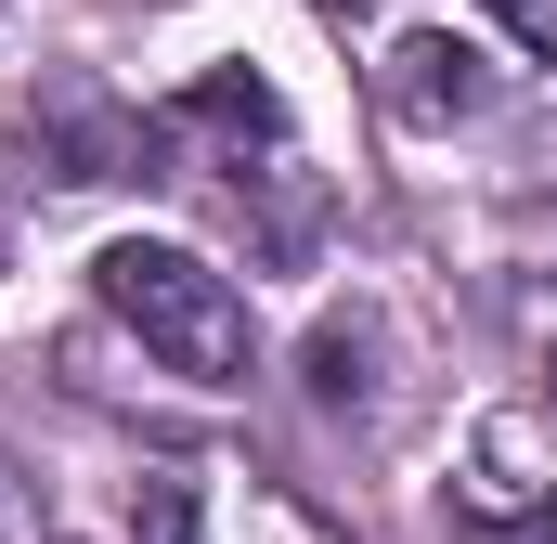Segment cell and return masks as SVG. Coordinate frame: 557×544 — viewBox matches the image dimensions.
<instances>
[{
    "label": "cell",
    "instance_id": "1",
    "mask_svg": "<svg viewBox=\"0 0 557 544\" xmlns=\"http://www.w3.org/2000/svg\"><path fill=\"white\" fill-rule=\"evenodd\" d=\"M156 156H182L169 182H208V195L247 221V247H260V260H311L324 182H311V156H298V131H285V91H273V78L208 65V78L156 118Z\"/></svg>",
    "mask_w": 557,
    "mask_h": 544
},
{
    "label": "cell",
    "instance_id": "2",
    "mask_svg": "<svg viewBox=\"0 0 557 544\" xmlns=\"http://www.w3.org/2000/svg\"><path fill=\"white\" fill-rule=\"evenodd\" d=\"M91 298L131 324L143 350L169 363V376H195V390H234L247 363H260V324H247V285L234 272H208L195 247H156V234H117L104 260H91Z\"/></svg>",
    "mask_w": 557,
    "mask_h": 544
},
{
    "label": "cell",
    "instance_id": "3",
    "mask_svg": "<svg viewBox=\"0 0 557 544\" xmlns=\"http://www.w3.org/2000/svg\"><path fill=\"white\" fill-rule=\"evenodd\" d=\"M480 52L467 39H403L389 52V118H416V131H441V118H480Z\"/></svg>",
    "mask_w": 557,
    "mask_h": 544
},
{
    "label": "cell",
    "instance_id": "4",
    "mask_svg": "<svg viewBox=\"0 0 557 544\" xmlns=\"http://www.w3.org/2000/svg\"><path fill=\"white\" fill-rule=\"evenodd\" d=\"M131 544H195V480H143V506H131Z\"/></svg>",
    "mask_w": 557,
    "mask_h": 544
},
{
    "label": "cell",
    "instance_id": "5",
    "mask_svg": "<svg viewBox=\"0 0 557 544\" xmlns=\"http://www.w3.org/2000/svg\"><path fill=\"white\" fill-rule=\"evenodd\" d=\"M480 13H493V26H506L532 65H557V0H480Z\"/></svg>",
    "mask_w": 557,
    "mask_h": 544
},
{
    "label": "cell",
    "instance_id": "6",
    "mask_svg": "<svg viewBox=\"0 0 557 544\" xmlns=\"http://www.w3.org/2000/svg\"><path fill=\"white\" fill-rule=\"evenodd\" d=\"M480 544H557V493H545V506H519V519H480Z\"/></svg>",
    "mask_w": 557,
    "mask_h": 544
},
{
    "label": "cell",
    "instance_id": "7",
    "mask_svg": "<svg viewBox=\"0 0 557 544\" xmlns=\"http://www.w3.org/2000/svg\"><path fill=\"white\" fill-rule=\"evenodd\" d=\"M0 544H52V532H39V506H26V480H13V467H0Z\"/></svg>",
    "mask_w": 557,
    "mask_h": 544
},
{
    "label": "cell",
    "instance_id": "8",
    "mask_svg": "<svg viewBox=\"0 0 557 544\" xmlns=\"http://www.w3.org/2000/svg\"><path fill=\"white\" fill-rule=\"evenodd\" d=\"M545 415H557V350H545Z\"/></svg>",
    "mask_w": 557,
    "mask_h": 544
}]
</instances>
